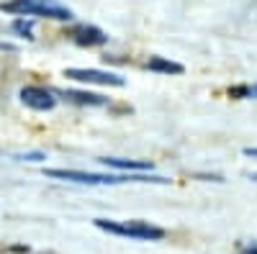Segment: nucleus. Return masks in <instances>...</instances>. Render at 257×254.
Segmentation results:
<instances>
[{
    "label": "nucleus",
    "mask_w": 257,
    "mask_h": 254,
    "mask_svg": "<svg viewBox=\"0 0 257 254\" xmlns=\"http://www.w3.org/2000/svg\"><path fill=\"white\" fill-rule=\"evenodd\" d=\"M47 177L54 180H70L80 185H121V182H157L167 185V177L160 175H95V172H80V169H44Z\"/></svg>",
    "instance_id": "f257e3e1"
},
{
    "label": "nucleus",
    "mask_w": 257,
    "mask_h": 254,
    "mask_svg": "<svg viewBox=\"0 0 257 254\" xmlns=\"http://www.w3.org/2000/svg\"><path fill=\"white\" fill-rule=\"evenodd\" d=\"M0 11L11 16H39V18H54V21H72L75 13L57 3V0H6L0 3Z\"/></svg>",
    "instance_id": "f03ea898"
},
{
    "label": "nucleus",
    "mask_w": 257,
    "mask_h": 254,
    "mask_svg": "<svg viewBox=\"0 0 257 254\" xmlns=\"http://www.w3.org/2000/svg\"><path fill=\"white\" fill-rule=\"evenodd\" d=\"M100 231L113 236H126V239H137V241H160L165 239V228L149 223V221H108V218H95L93 221Z\"/></svg>",
    "instance_id": "7ed1b4c3"
},
{
    "label": "nucleus",
    "mask_w": 257,
    "mask_h": 254,
    "mask_svg": "<svg viewBox=\"0 0 257 254\" xmlns=\"http://www.w3.org/2000/svg\"><path fill=\"white\" fill-rule=\"evenodd\" d=\"M18 98L31 111H52L54 105H57L54 93L47 90V88H39V85H26V88H21Z\"/></svg>",
    "instance_id": "20e7f679"
},
{
    "label": "nucleus",
    "mask_w": 257,
    "mask_h": 254,
    "mask_svg": "<svg viewBox=\"0 0 257 254\" xmlns=\"http://www.w3.org/2000/svg\"><path fill=\"white\" fill-rule=\"evenodd\" d=\"M64 77L88 82V85H105V88H123V77L103 70H64Z\"/></svg>",
    "instance_id": "39448f33"
},
{
    "label": "nucleus",
    "mask_w": 257,
    "mask_h": 254,
    "mask_svg": "<svg viewBox=\"0 0 257 254\" xmlns=\"http://www.w3.org/2000/svg\"><path fill=\"white\" fill-rule=\"evenodd\" d=\"M67 36H70L72 44H77V47H103L105 41H108V36H105L98 26H90V24L72 26V31Z\"/></svg>",
    "instance_id": "423d86ee"
},
{
    "label": "nucleus",
    "mask_w": 257,
    "mask_h": 254,
    "mask_svg": "<svg viewBox=\"0 0 257 254\" xmlns=\"http://www.w3.org/2000/svg\"><path fill=\"white\" fill-rule=\"evenodd\" d=\"M100 164L105 167H113V169H128V172H147V169H152V162L149 159H118V157H100L98 159Z\"/></svg>",
    "instance_id": "0eeeda50"
},
{
    "label": "nucleus",
    "mask_w": 257,
    "mask_h": 254,
    "mask_svg": "<svg viewBox=\"0 0 257 254\" xmlns=\"http://www.w3.org/2000/svg\"><path fill=\"white\" fill-rule=\"evenodd\" d=\"M62 98L67 100V103H75V105H105V103H108L103 95H95V93H80V90H64Z\"/></svg>",
    "instance_id": "6e6552de"
},
{
    "label": "nucleus",
    "mask_w": 257,
    "mask_h": 254,
    "mask_svg": "<svg viewBox=\"0 0 257 254\" xmlns=\"http://www.w3.org/2000/svg\"><path fill=\"white\" fill-rule=\"evenodd\" d=\"M147 70L162 72V75H180V72H183V65H178V62H170V59H165V57H149V59H147Z\"/></svg>",
    "instance_id": "1a4fd4ad"
},
{
    "label": "nucleus",
    "mask_w": 257,
    "mask_h": 254,
    "mask_svg": "<svg viewBox=\"0 0 257 254\" xmlns=\"http://www.w3.org/2000/svg\"><path fill=\"white\" fill-rule=\"evenodd\" d=\"M231 98H257V85H239V88H229Z\"/></svg>",
    "instance_id": "9d476101"
},
{
    "label": "nucleus",
    "mask_w": 257,
    "mask_h": 254,
    "mask_svg": "<svg viewBox=\"0 0 257 254\" xmlns=\"http://www.w3.org/2000/svg\"><path fill=\"white\" fill-rule=\"evenodd\" d=\"M31 21H24V18H18V21H13V31L16 34H21V36H26V39H34L31 36Z\"/></svg>",
    "instance_id": "9b49d317"
},
{
    "label": "nucleus",
    "mask_w": 257,
    "mask_h": 254,
    "mask_svg": "<svg viewBox=\"0 0 257 254\" xmlns=\"http://www.w3.org/2000/svg\"><path fill=\"white\" fill-rule=\"evenodd\" d=\"M244 154H247V157H257V146H254V149H252V146H247Z\"/></svg>",
    "instance_id": "f8f14e48"
},
{
    "label": "nucleus",
    "mask_w": 257,
    "mask_h": 254,
    "mask_svg": "<svg viewBox=\"0 0 257 254\" xmlns=\"http://www.w3.org/2000/svg\"><path fill=\"white\" fill-rule=\"evenodd\" d=\"M242 254H257V246H249V249H242Z\"/></svg>",
    "instance_id": "ddd939ff"
}]
</instances>
